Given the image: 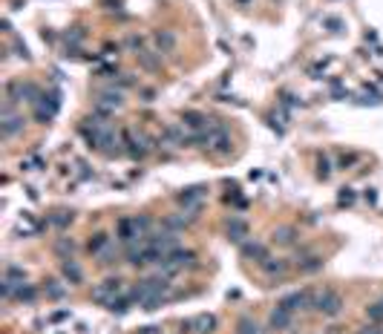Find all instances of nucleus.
Listing matches in <instances>:
<instances>
[{"label": "nucleus", "mask_w": 383, "mask_h": 334, "mask_svg": "<svg viewBox=\"0 0 383 334\" xmlns=\"http://www.w3.org/2000/svg\"><path fill=\"white\" fill-rule=\"evenodd\" d=\"M193 219H196V213H188V216H167L165 219V228L176 233V231H181V228H188Z\"/></svg>", "instance_id": "b1692460"}, {"label": "nucleus", "mask_w": 383, "mask_h": 334, "mask_svg": "<svg viewBox=\"0 0 383 334\" xmlns=\"http://www.w3.org/2000/svg\"><path fill=\"white\" fill-rule=\"evenodd\" d=\"M124 150H127V156H133V159H144L147 153H150V138L141 136V133H124Z\"/></svg>", "instance_id": "1a4fd4ad"}, {"label": "nucleus", "mask_w": 383, "mask_h": 334, "mask_svg": "<svg viewBox=\"0 0 383 334\" xmlns=\"http://www.w3.org/2000/svg\"><path fill=\"white\" fill-rule=\"evenodd\" d=\"M107 245H110V236H107V233H95L93 239H89V254H95V256H98Z\"/></svg>", "instance_id": "a878e982"}, {"label": "nucleus", "mask_w": 383, "mask_h": 334, "mask_svg": "<svg viewBox=\"0 0 383 334\" xmlns=\"http://www.w3.org/2000/svg\"><path fill=\"white\" fill-rule=\"evenodd\" d=\"M170 288H173L170 276L156 274V276H147V280H138V283L133 285V291H130V300H133L136 305H144L150 297H165V300H167Z\"/></svg>", "instance_id": "f257e3e1"}, {"label": "nucleus", "mask_w": 383, "mask_h": 334, "mask_svg": "<svg viewBox=\"0 0 383 334\" xmlns=\"http://www.w3.org/2000/svg\"><path fill=\"white\" fill-rule=\"evenodd\" d=\"M150 228H153V219L150 216H127V219H118L116 236H118V242L130 245V242L147 236V233H150Z\"/></svg>", "instance_id": "f03ea898"}, {"label": "nucleus", "mask_w": 383, "mask_h": 334, "mask_svg": "<svg viewBox=\"0 0 383 334\" xmlns=\"http://www.w3.org/2000/svg\"><path fill=\"white\" fill-rule=\"evenodd\" d=\"M15 300H21V303H35V300H38V291L32 288L29 283H23V285H21V291L15 294Z\"/></svg>", "instance_id": "c85d7f7f"}, {"label": "nucleus", "mask_w": 383, "mask_h": 334, "mask_svg": "<svg viewBox=\"0 0 383 334\" xmlns=\"http://www.w3.org/2000/svg\"><path fill=\"white\" fill-rule=\"evenodd\" d=\"M153 41H156V52H165V55H170V52L176 49V35L170 29H159L156 35H153Z\"/></svg>", "instance_id": "2eb2a0df"}, {"label": "nucleus", "mask_w": 383, "mask_h": 334, "mask_svg": "<svg viewBox=\"0 0 383 334\" xmlns=\"http://www.w3.org/2000/svg\"><path fill=\"white\" fill-rule=\"evenodd\" d=\"M325 26H329L332 32H340L343 29V21H340V17H325Z\"/></svg>", "instance_id": "4c0bfd02"}, {"label": "nucleus", "mask_w": 383, "mask_h": 334, "mask_svg": "<svg viewBox=\"0 0 383 334\" xmlns=\"http://www.w3.org/2000/svg\"><path fill=\"white\" fill-rule=\"evenodd\" d=\"M282 104H285V107H297L300 101H297V98H294L291 92H282Z\"/></svg>", "instance_id": "a19ab883"}, {"label": "nucleus", "mask_w": 383, "mask_h": 334, "mask_svg": "<svg viewBox=\"0 0 383 334\" xmlns=\"http://www.w3.org/2000/svg\"><path fill=\"white\" fill-rule=\"evenodd\" d=\"M121 288H124V280H121V276H107L104 283H98V285L93 288V303L107 305L113 297H118V294H121Z\"/></svg>", "instance_id": "6e6552de"}, {"label": "nucleus", "mask_w": 383, "mask_h": 334, "mask_svg": "<svg viewBox=\"0 0 383 334\" xmlns=\"http://www.w3.org/2000/svg\"><path fill=\"white\" fill-rule=\"evenodd\" d=\"M15 52H17V58L29 61V49H26V44H21V41H17V44H15Z\"/></svg>", "instance_id": "ea45409f"}, {"label": "nucleus", "mask_w": 383, "mask_h": 334, "mask_svg": "<svg viewBox=\"0 0 383 334\" xmlns=\"http://www.w3.org/2000/svg\"><path fill=\"white\" fill-rule=\"evenodd\" d=\"M72 219H75V213H72V211H55V213L49 216V225H55V228H66L69 222H72Z\"/></svg>", "instance_id": "393cba45"}, {"label": "nucleus", "mask_w": 383, "mask_h": 334, "mask_svg": "<svg viewBox=\"0 0 383 334\" xmlns=\"http://www.w3.org/2000/svg\"><path fill=\"white\" fill-rule=\"evenodd\" d=\"M138 334H161V328H159V326H144Z\"/></svg>", "instance_id": "c03bdc74"}, {"label": "nucleus", "mask_w": 383, "mask_h": 334, "mask_svg": "<svg viewBox=\"0 0 383 334\" xmlns=\"http://www.w3.org/2000/svg\"><path fill=\"white\" fill-rule=\"evenodd\" d=\"M181 124H185V130H208L213 118H208L205 113H196V109H188V113H181Z\"/></svg>", "instance_id": "f8f14e48"}, {"label": "nucleus", "mask_w": 383, "mask_h": 334, "mask_svg": "<svg viewBox=\"0 0 383 334\" xmlns=\"http://www.w3.org/2000/svg\"><path fill=\"white\" fill-rule=\"evenodd\" d=\"M130 305H133L130 294H127V297H121V294H118V297H113L107 305H104V308H107L110 314H127V311H130Z\"/></svg>", "instance_id": "4be33fe9"}, {"label": "nucleus", "mask_w": 383, "mask_h": 334, "mask_svg": "<svg viewBox=\"0 0 383 334\" xmlns=\"http://www.w3.org/2000/svg\"><path fill=\"white\" fill-rule=\"evenodd\" d=\"M23 130V116H17L15 113V104H3V109H0V136L6 138H15L17 133Z\"/></svg>", "instance_id": "423d86ee"}, {"label": "nucleus", "mask_w": 383, "mask_h": 334, "mask_svg": "<svg viewBox=\"0 0 383 334\" xmlns=\"http://www.w3.org/2000/svg\"><path fill=\"white\" fill-rule=\"evenodd\" d=\"M104 55H118V44H107L104 46Z\"/></svg>", "instance_id": "a18cd8bd"}, {"label": "nucleus", "mask_w": 383, "mask_h": 334, "mask_svg": "<svg viewBox=\"0 0 383 334\" xmlns=\"http://www.w3.org/2000/svg\"><path fill=\"white\" fill-rule=\"evenodd\" d=\"M314 308H317L323 317H337V314L343 311V297H340L337 291L325 288V291H320V294H314Z\"/></svg>", "instance_id": "0eeeda50"}, {"label": "nucleus", "mask_w": 383, "mask_h": 334, "mask_svg": "<svg viewBox=\"0 0 383 334\" xmlns=\"http://www.w3.org/2000/svg\"><path fill=\"white\" fill-rule=\"evenodd\" d=\"M6 276H12V280H26V271H23L21 265H15V262H9V265H6Z\"/></svg>", "instance_id": "2f4dec72"}, {"label": "nucleus", "mask_w": 383, "mask_h": 334, "mask_svg": "<svg viewBox=\"0 0 383 334\" xmlns=\"http://www.w3.org/2000/svg\"><path fill=\"white\" fill-rule=\"evenodd\" d=\"M219 326L216 314H196V317H190V328H193V334H213Z\"/></svg>", "instance_id": "9b49d317"}, {"label": "nucleus", "mask_w": 383, "mask_h": 334, "mask_svg": "<svg viewBox=\"0 0 383 334\" xmlns=\"http://www.w3.org/2000/svg\"><path fill=\"white\" fill-rule=\"evenodd\" d=\"M228 239L231 242H245V236H248V222L245 219H239V216H233V219H228Z\"/></svg>", "instance_id": "dca6fc26"}, {"label": "nucleus", "mask_w": 383, "mask_h": 334, "mask_svg": "<svg viewBox=\"0 0 383 334\" xmlns=\"http://www.w3.org/2000/svg\"><path fill=\"white\" fill-rule=\"evenodd\" d=\"M380 303H383V300H380Z\"/></svg>", "instance_id": "49530a36"}, {"label": "nucleus", "mask_w": 383, "mask_h": 334, "mask_svg": "<svg viewBox=\"0 0 383 334\" xmlns=\"http://www.w3.org/2000/svg\"><path fill=\"white\" fill-rule=\"evenodd\" d=\"M127 49H133L138 55V52L144 49V38H138V35H130L127 38Z\"/></svg>", "instance_id": "72a5a7b5"}, {"label": "nucleus", "mask_w": 383, "mask_h": 334, "mask_svg": "<svg viewBox=\"0 0 383 334\" xmlns=\"http://www.w3.org/2000/svg\"><path fill=\"white\" fill-rule=\"evenodd\" d=\"M297 268L303 271V274H314V271L323 268V256L320 254H297Z\"/></svg>", "instance_id": "4468645a"}, {"label": "nucleus", "mask_w": 383, "mask_h": 334, "mask_svg": "<svg viewBox=\"0 0 383 334\" xmlns=\"http://www.w3.org/2000/svg\"><path fill=\"white\" fill-rule=\"evenodd\" d=\"M236 334H262V328L257 326L251 317H242V320L236 323Z\"/></svg>", "instance_id": "bb28decb"}, {"label": "nucleus", "mask_w": 383, "mask_h": 334, "mask_svg": "<svg viewBox=\"0 0 383 334\" xmlns=\"http://www.w3.org/2000/svg\"><path fill=\"white\" fill-rule=\"evenodd\" d=\"M357 161H360V156H357V153H349V156H343V159L337 161V167L340 170H349V167L357 164Z\"/></svg>", "instance_id": "473e14b6"}, {"label": "nucleus", "mask_w": 383, "mask_h": 334, "mask_svg": "<svg viewBox=\"0 0 383 334\" xmlns=\"http://www.w3.org/2000/svg\"><path fill=\"white\" fill-rule=\"evenodd\" d=\"M366 317H369V323H383V303L366 305Z\"/></svg>", "instance_id": "c756f323"}, {"label": "nucleus", "mask_w": 383, "mask_h": 334, "mask_svg": "<svg viewBox=\"0 0 383 334\" xmlns=\"http://www.w3.org/2000/svg\"><path fill=\"white\" fill-rule=\"evenodd\" d=\"M156 265H159V274L176 276L179 271H185V268H196V254H193V251H185V248H176L173 254L161 256Z\"/></svg>", "instance_id": "7ed1b4c3"}, {"label": "nucleus", "mask_w": 383, "mask_h": 334, "mask_svg": "<svg viewBox=\"0 0 383 334\" xmlns=\"http://www.w3.org/2000/svg\"><path fill=\"white\" fill-rule=\"evenodd\" d=\"M262 274L271 276V280H274V276H285L288 274V259H280V256L271 259V256H268V259L262 262Z\"/></svg>", "instance_id": "f3484780"}, {"label": "nucleus", "mask_w": 383, "mask_h": 334, "mask_svg": "<svg viewBox=\"0 0 383 334\" xmlns=\"http://www.w3.org/2000/svg\"><path fill=\"white\" fill-rule=\"evenodd\" d=\"M282 308H288L291 314L294 311H305V308H314V291H294L288 297L280 300Z\"/></svg>", "instance_id": "9d476101"}, {"label": "nucleus", "mask_w": 383, "mask_h": 334, "mask_svg": "<svg viewBox=\"0 0 383 334\" xmlns=\"http://www.w3.org/2000/svg\"><path fill=\"white\" fill-rule=\"evenodd\" d=\"M55 254L64 256V259H72V254H75V239L72 236H61V239L55 242Z\"/></svg>", "instance_id": "5701e85b"}, {"label": "nucleus", "mask_w": 383, "mask_h": 334, "mask_svg": "<svg viewBox=\"0 0 383 334\" xmlns=\"http://www.w3.org/2000/svg\"><path fill=\"white\" fill-rule=\"evenodd\" d=\"M317 176H320V179H329V176H332V161L325 159V156H320V159H317Z\"/></svg>", "instance_id": "7c9ffc66"}, {"label": "nucleus", "mask_w": 383, "mask_h": 334, "mask_svg": "<svg viewBox=\"0 0 383 334\" xmlns=\"http://www.w3.org/2000/svg\"><path fill=\"white\" fill-rule=\"evenodd\" d=\"M58 109H61V92H58V89H49V92H44L41 98H38V104H35V118H38V124H49L52 118L58 116Z\"/></svg>", "instance_id": "39448f33"}, {"label": "nucleus", "mask_w": 383, "mask_h": 334, "mask_svg": "<svg viewBox=\"0 0 383 334\" xmlns=\"http://www.w3.org/2000/svg\"><path fill=\"white\" fill-rule=\"evenodd\" d=\"M337 202H340V205H352V202H354V190H352V188H340Z\"/></svg>", "instance_id": "f704fd0d"}, {"label": "nucleus", "mask_w": 383, "mask_h": 334, "mask_svg": "<svg viewBox=\"0 0 383 334\" xmlns=\"http://www.w3.org/2000/svg\"><path fill=\"white\" fill-rule=\"evenodd\" d=\"M363 199H366L369 205H375V202H377V193H375V190H372V188H369L366 193H363Z\"/></svg>", "instance_id": "79ce46f5"}, {"label": "nucleus", "mask_w": 383, "mask_h": 334, "mask_svg": "<svg viewBox=\"0 0 383 334\" xmlns=\"http://www.w3.org/2000/svg\"><path fill=\"white\" fill-rule=\"evenodd\" d=\"M98 75H101V78H113V75H118V66H101Z\"/></svg>", "instance_id": "58836bf2"}, {"label": "nucleus", "mask_w": 383, "mask_h": 334, "mask_svg": "<svg viewBox=\"0 0 383 334\" xmlns=\"http://www.w3.org/2000/svg\"><path fill=\"white\" fill-rule=\"evenodd\" d=\"M291 323H294V314L288 308H282V305H277L274 311H271V317H268V328H277V331L291 328Z\"/></svg>", "instance_id": "ddd939ff"}, {"label": "nucleus", "mask_w": 383, "mask_h": 334, "mask_svg": "<svg viewBox=\"0 0 383 334\" xmlns=\"http://www.w3.org/2000/svg\"><path fill=\"white\" fill-rule=\"evenodd\" d=\"M66 41H75V44L84 41V29H81V26H72V29L66 32Z\"/></svg>", "instance_id": "e433bc0d"}, {"label": "nucleus", "mask_w": 383, "mask_h": 334, "mask_svg": "<svg viewBox=\"0 0 383 334\" xmlns=\"http://www.w3.org/2000/svg\"><path fill=\"white\" fill-rule=\"evenodd\" d=\"M61 274H64V280H69L72 285L84 283V271L78 268V262H75V259H64V262H61Z\"/></svg>", "instance_id": "6ab92c4d"}, {"label": "nucleus", "mask_w": 383, "mask_h": 334, "mask_svg": "<svg viewBox=\"0 0 383 334\" xmlns=\"http://www.w3.org/2000/svg\"><path fill=\"white\" fill-rule=\"evenodd\" d=\"M66 288L58 283V280H46V297L49 300H64Z\"/></svg>", "instance_id": "cd10ccee"}, {"label": "nucleus", "mask_w": 383, "mask_h": 334, "mask_svg": "<svg viewBox=\"0 0 383 334\" xmlns=\"http://www.w3.org/2000/svg\"><path fill=\"white\" fill-rule=\"evenodd\" d=\"M66 317H69V311H55V314H52V323H61V320H66Z\"/></svg>", "instance_id": "37998d69"}, {"label": "nucleus", "mask_w": 383, "mask_h": 334, "mask_svg": "<svg viewBox=\"0 0 383 334\" xmlns=\"http://www.w3.org/2000/svg\"><path fill=\"white\" fill-rule=\"evenodd\" d=\"M357 334H383V328H380V323H366Z\"/></svg>", "instance_id": "c9c22d12"}, {"label": "nucleus", "mask_w": 383, "mask_h": 334, "mask_svg": "<svg viewBox=\"0 0 383 334\" xmlns=\"http://www.w3.org/2000/svg\"><path fill=\"white\" fill-rule=\"evenodd\" d=\"M136 58H138V64L144 66L147 72H156V69L161 66V55H159V52H153V49H141Z\"/></svg>", "instance_id": "aec40b11"}, {"label": "nucleus", "mask_w": 383, "mask_h": 334, "mask_svg": "<svg viewBox=\"0 0 383 334\" xmlns=\"http://www.w3.org/2000/svg\"><path fill=\"white\" fill-rule=\"evenodd\" d=\"M242 256H245V259H257L262 265V262L268 259V248L262 245V242H242Z\"/></svg>", "instance_id": "a211bd4d"}, {"label": "nucleus", "mask_w": 383, "mask_h": 334, "mask_svg": "<svg viewBox=\"0 0 383 334\" xmlns=\"http://www.w3.org/2000/svg\"><path fill=\"white\" fill-rule=\"evenodd\" d=\"M271 239H274L277 245H294V242H297V228H291V225L277 228V231L271 233Z\"/></svg>", "instance_id": "412c9836"}, {"label": "nucleus", "mask_w": 383, "mask_h": 334, "mask_svg": "<svg viewBox=\"0 0 383 334\" xmlns=\"http://www.w3.org/2000/svg\"><path fill=\"white\" fill-rule=\"evenodd\" d=\"M205 147H208L210 156H219V159H222V156H228V153H231V147H233L228 130H225L216 118H213V124L205 130Z\"/></svg>", "instance_id": "20e7f679"}]
</instances>
